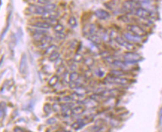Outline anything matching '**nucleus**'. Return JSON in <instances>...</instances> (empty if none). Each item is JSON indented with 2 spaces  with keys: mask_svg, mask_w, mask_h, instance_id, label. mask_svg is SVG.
Returning <instances> with one entry per match:
<instances>
[{
  "mask_svg": "<svg viewBox=\"0 0 162 132\" xmlns=\"http://www.w3.org/2000/svg\"><path fill=\"white\" fill-rule=\"evenodd\" d=\"M105 82L109 84H114V85H121V86H125V85H129L130 83V80L125 77H120L112 76L109 74L105 78Z\"/></svg>",
  "mask_w": 162,
  "mask_h": 132,
  "instance_id": "f257e3e1",
  "label": "nucleus"
},
{
  "mask_svg": "<svg viewBox=\"0 0 162 132\" xmlns=\"http://www.w3.org/2000/svg\"><path fill=\"white\" fill-rule=\"evenodd\" d=\"M124 61H125L126 62L129 63V64H136V63L139 62L143 59V57L140 54L137 53L133 52V51H129V52L125 53L123 55Z\"/></svg>",
  "mask_w": 162,
  "mask_h": 132,
  "instance_id": "f03ea898",
  "label": "nucleus"
},
{
  "mask_svg": "<svg viewBox=\"0 0 162 132\" xmlns=\"http://www.w3.org/2000/svg\"><path fill=\"white\" fill-rule=\"evenodd\" d=\"M140 7V3L134 0H126L123 4V11L128 13H134L135 10Z\"/></svg>",
  "mask_w": 162,
  "mask_h": 132,
  "instance_id": "7ed1b4c3",
  "label": "nucleus"
},
{
  "mask_svg": "<svg viewBox=\"0 0 162 132\" xmlns=\"http://www.w3.org/2000/svg\"><path fill=\"white\" fill-rule=\"evenodd\" d=\"M119 45L122 46V47H124L125 49L128 50L129 51H133L135 50V45H134V43L132 42H130L129 41L127 40V39H123V37H120V36H118L114 39Z\"/></svg>",
  "mask_w": 162,
  "mask_h": 132,
  "instance_id": "20e7f679",
  "label": "nucleus"
},
{
  "mask_svg": "<svg viewBox=\"0 0 162 132\" xmlns=\"http://www.w3.org/2000/svg\"><path fill=\"white\" fill-rule=\"evenodd\" d=\"M126 28L128 31L135 34V35L138 36V37H144L146 36V30L137 25H129Z\"/></svg>",
  "mask_w": 162,
  "mask_h": 132,
  "instance_id": "39448f33",
  "label": "nucleus"
},
{
  "mask_svg": "<svg viewBox=\"0 0 162 132\" xmlns=\"http://www.w3.org/2000/svg\"><path fill=\"white\" fill-rule=\"evenodd\" d=\"M134 13L135 14V16L139 17L141 20H148L152 16L151 11L146 9V8H141V7L138 8L137 9H136L135 11L134 12Z\"/></svg>",
  "mask_w": 162,
  "mask_h": 132,
  "instance_id": "423d86ee",
  "label": "nucleus"
},
{
  "mask_svg": "<svg viewBox=\"0 0 162 132\" xmlns=\"http://www.w3.org/2000/svg\"><path fill=\"white\" fill-rule=\"evenodd\" d=\"M123 37L130 42H132L134 44L140 43V42H141V41H142V37H138V36L135 35V34L131 33L129 31L124 32Z\"/></svg>",
  "mask_w": 162,
  "mask_h": 132,
  "instance_id": "0eeeda50",
  "label": "nucleus"
},
{
  "mask_svg": "<svg viewBox=\"0 0 162 132\" xmlns=\"http://www.w3.org/2000/svg\"><path fill=\"white\" fill-rule=\"evenodd\" d=\"M28 11L31 13L37 15H43L46 12L44 6L36 5H30L28 7Z\"/></svg>",
  "mask_w": 162,
  "mask_h": 132,
  "instance_id": "6e6552de",
  "label": "nucleus"
},
{
  "mask_svg": "<svg viewBox=\"0 0 162 132\" xmlns=\"http://www.w3.org/2000/svg\"><path fill=\"white\" fill-rule=\"evenodd\" d=\"M59 12L52 11L46 12L43 15H41V19L45 21H55L59 16Z\"/></svg>",
  "mask_w": 162,
  "mask_h": 132,
  "instance_id": "1a4fd4ad",
  "label": "nucleus"
},
{
  "mask_svg": "<svg viewBox=\"0 0 162 132\" xmlns=\"http://www.w3.org/2000/svg\"><path fill=\"white\" fill-rule=\"evenodd\" d=\"M111 65H113L115 68H118V69L123 70V71H128L129 69V65H132V64H129V63L126 62L125 61L123 62L121 60H118V59H114V60L111 62Z\"/></svg>",
  "mask_w": 162,
  "mask_h": 132,
  "instance_id": "9d476101",
  "label": "nucleus"
},
{
  "mask_svg": "<svg viewBox=\"0 0 162 132\" xmlns=\"http://www.w3.org/2000/svg\"><path fill=\"white\" fill-rule=\"evenodd\" d=\"M28 69V65H27V59L25 54H23L21 58V60L20 62V67H19V71L21 74H25Z\"/></svg>",
  "mask_w": 162,
  "mask_h": 132,
  "instance_id": "9b49d317",
  "label": "nucleus"
},
{
  "mask_svg": "<svg viewBox=\"0 0 162 132\" xmlns=\"http://www.w3.org/2000/svg\"><path fill=\"white\" fill-rule=\"evenodd\" d=\"M94 15L101 20H106L109 19L110 17V13L108 11H106V10L103 9L96 10L95 12H94Z\"/></svg>",
  "mask_w": 162,
  "mask_h": 132,
  "instance_id": "f8f14e48",
  "label": "nucleus"
},
{
  "mask_svg": "<svg viewBox=\"0 0 162 132\" xmlns=\"http://www.w3.org/2000/svg\"><path fill=\"white\" fill-rule=\"evenodd\" d=\"M32 26L35 27L37 28H41V29H49L51 28V25L49 22L46 21H38L34 22V24H32Z\"/></svg>",
  "mask_w": 162,
  "mask_h": 132,
  "instance_id": "ddd939ff",
  "label": "nucleus"
},
{
  "mask_svg": "<svg viewBox=\"0 0 162 132\" xmlns=\"http://www.w3.org/2000/svg\"><path fill=\"white\" fill-rule=\"evenodd\" d=\"M105 126V121L102 119H99L98 120L96 121L95 124H94L93 129L95 131H101L104 128Z\"/></svg>",
  "mask_w": 162,
  "mask_h": 132,
  "instance_id": "4468645a",
  "label": "nucleus"
},
{
  "mask_svg": "<svg viewBox=\"0 0 162 132\" xmlns=\"http://www.w3.org/2000/svg\"><path fill=\"white\" fill-rule=\"evenodd\" d=\"M110 74L112 75V76H115V77H125L128 75L126 71H123V70L120 69H116V70H112L110 72Z\"/></svg>",
  "mask_w": 162,
  "mask_h": 132,
  "instance_id": "2eb2a0df",
  "label": "nucleus"
},
{
  "mask_svg": "<svg viewBox=\"0 0 162 132\" xmlns=\"http://www.w3.org/2000/svg\"><path fill=\"white\" fill-rule=\"evenodd\" d=\"M87 39L91 41V42H93L95 45H99L101 43V38L96 34H91L87 37Z\"/></svg>",
  "mask_w": 162,
  "mask_h": 132,
  "instance_id": "dca6fc26",
  "label": "nucleus"
},
{
  "mask_svg": "<svg viewBox=\"0 0 162 132\" xmlns=\"http://www.w3.org/2000/svg\"><path fill=\"white\" fill-rule=\"evenodd\" d=\"M84 126H85V123H84L83 121L78 120L71 125V128H73V129L75 130V131H78V130L83 128Z\"/></svg>",
  "mask_w": 162,
  "mask_h": 132,
  "instance_id": "f3484780",
  "label": "nucleus"
},
{
  "mask_svg": "<svg viewBox=\"0 0 162 132\" xmlns=\"http://www.w3.org/2000/svg\"><path fill=\"white\" fill-rule=\"evenodd\" d=\"M80 78H81L80 74L75 71H73V73L69 74V80H70V82L79 81V80H80Z\"/></svg>",
  "mask_w": 162,
  "mask_h": 132,
  "instance_id": "a211bd4d",
  "label": "nucleus"
},
{
  "mask_svg": "<svg viewBox=\"0 0 162 132\" xmlns=\"http://www.w3.org/2000/svg\"><path fill=\"white\" fill-rule=\"evenodd\" d=\"M60 56H61L60 53L58 52V51H54V52L52 53L50 55H49V60L50 62H56L57 59H59Z\"/></svg>",
  "mask_w": 162,
  "mask_h": 132,
  "instance_id": "6ab92c4d",
  "label": "nucleus"
},
{
  "mask_svg": "<svg viewBox=\"0 0 162 132\" xmlns=\"http://www.w3.org/2000/svg\"><path fill=\"white\" fill-rule=\"evenodd\" d=\"M58 81H59V77L58 75H55V76L52 77V78L49 80V85L50 87L56 86Z\"/></svg>",
  "mask_w": 162,
  "mask_h": 132,
  "instance_id": "aec40b11",
  "label": "nucleus"
},
{
  "mask_svg": "<svg viewBox=\"0 0 162 132\" xmlns=\"http://www.w3.org/2000/svg\"><path fill=\"white\" fill-rule=\"evenodd\" d=\"M68 24L69 25L73 28L77 27V25H78V22H77V20L76 19H75V17L70 16V19L68 20Z\"/></svg>",
  "mask_w": 162,
  "mask_h": 132,
  "instance_id": "412c9836",
  "label": "nucleus"
},
{
  "mask_svg": "<svg viewBox=\"0 0 162 132\" xmlns=\"http://www.w3.org/2000/svg\"><path fill=\"white\" fill-rule=\"evenodd\" d=\"M94 59L92 57H87L84 59V63L86 65L87 67L91 68V67L94 66Z\"/></svg>",
  "mask_w": 162,
  "mask_h": 132,
  "instance_id": "4be33fe9",
  "label": "nucleus"
},
{
  "mask_svg": "<svg viewBox=\"0 0 162 132\" xmlns=\"http://www.w3.org/2000/svg\"><path fill=\"white\" fill-rule=\"evenodd\" d=\"M84 111V109L82 106H77L73 109V114H76V115H79V114H83Z\"/></svg>",
  "mask_w": 162,
  "mask_h": 132,
  "instance_id": "5701e85b",
  "label": "nucleus"
},
{
  "mask_svg": "<svg viewBox=\"0 0 162 132\" xmlns=\"http://www.w3.org/2000/svg\"><path fill=\"white\" fill-rule=\"evenodd\" d=\"M44 8H45V9H46V12L52 11L56 10V5L54 4V3H49V4H47V5H45Z\"/></svg>",
  "mask_w": 162,
  "mask_h": 132,
  "instance_id": "b1692460",
  "label": "nucleus"
},
{
  "mask_svg": "<svg viewBox=\"0 0 162 132\" xmlns=\"http://www.w3.org/2000/svg\"><path fill=\"white\" fill-rule=\"evenodd\" d=\"M52 110V105H51V104L49 103H46L44 106V111L45 114H50Z\"/></svg>",
  "mask_w": 162,
  "mask_h": 132,
  "instance_id": "393cba45",
  "label": "nucleus"
},
{
  "mask_svg": "<svg viewBox=\"0 0 162 132\" xmlns=\"http://www.w3.org/2000/svg\"><path fill=\"white\" fill-rule=\"evenodd\" d=\"M84 59L83 56H82L81 54H79V53L75 54V55L73 57V61L75 62H81L84 61Z\"/></svg>",
  "mask_w": 162,
  "mask_h": 132,
  "instance_id": "a878e982",
  "label": "nucleus"
},
{
  "mask_svg": "<svg viewBox=\"0 0 162 132\" xmlns=\"http://www.w3.org/2000/svg\"><path fill=\"white\" fill-rule=\"evenodd\" d=\"M57 50V47L56 45H49V47L47 48L46 49V51H45V53H46V54H52V52H54V51H56Z\"/></svg>",
  "mask_w": 162,
  "mask_h": 132,
  "instance_id": "bb28decb",
  "label": "nucleus"
},
{
  "mask_svg": "<svg viewBox=\"0 0 162 132\" xmlns=\"http://www.w3.org/2000/svg\"><path fill=\"white\" fill-rule=\"evenodd\" d=\"M62 114H63V116H64V117H70V116H71L72 114H73V109H67L66 111H64V112H62Z\"/></svg>",
  "mask_w": 162,
  "mask_h": 132,
  "instance_id": "cd10ccee",
  "label": "nucleus"
},
{
  "mask_svg": "<svg viewBox=\"0 0 162 132\" xmlns=\"http://www.w3.org/2000/svg\"><path fill=\"white\" fill-rule=\"evenodd\" d=\"M54 30L56 32H63L64 30V27L61 24H57L54 27Z\"/></svg>",
  "mask_w": 162,
  "mask_h": 132,
  "instance_id": "c85d7f7f",
  "label": "nucleus"
},
{
  "mask_svg": "<svg viewBox=\"0 0 162 132\" xmlns=\"http://www.w3.org/2000/svg\"><path fill=\"white\" fill-rule=\"evenodd\" d=\"M84 77H85L86 79H87V80L92 78L93 77V71H91V70H87V71H85V73H84Z\"/></svg>",
  "mask_w": 162,
  "mask_h": 132,
  "instance_id": "c756f323",
  "label": "nucleus"
},
{
  "mask_svg": "<svg viewBox=\"0 0 162 132\" xmlns=\"http://www.w3.org/2000/svg\"><path fill=\"white\" fill-rule=\"evenodd\" d=\"M52 110H53V111H55V112H58V111H61V105L55 103L52 105Z\"/></svg>",
  "mask_w": 162,
  "mask_h": 132,
  "instance_id": "7c9ffc66",
  "label": "nucleus"
},
{
  "mask_svg": "<svg viewBox=\"0 0 162 132\" xmlns=\"http://www.w3.org/2000/svg\"><path fill=\"white\" fill-rule=\"evenodd\" d=\"M56 122L57 120L56 118L51 117V118H49V119L46 120V123H47L48 125H54V124H56Z\"/></svg>",
  "mask_w": 162,
  "mask_h": 132,
  "instance_id": "2f4dec72",
  "label": "nucleus"
},
{
  "mask_svg": "<svg viewBox=\"0 0 162 132\" xmlns=\"http://www.w3.org/2000/svg\"><path fill=\"white\" fill-rule=\"evenodd\" d=\"M62 65H63V60H62L61 58H59V59H57V60L56 61V65H55V67H56V68H60V67L63 66Z\"/></svg>",
  "mask_w": 162,
  "mask_h": 132,
  "instance_id": "473e14b6",
  "label": "nucleus"
},
{
  "mask_svg": "<svg viewBox=\"0 0 162 132\" xmlns=\"http://www.w3.org/2000/svg\"><path fill=\"white\" fill-rule=\"evenodd\" d=\"M56 37H57V38H58L60 39H65L66 36H65L64 34L62 33V32H56Z\"/></svg>",
  "mask_w": 162,
  "mask_h": 132,
  "instance_id": "72a5a7b5",
  "label": "nucleus"
},
{
  "mask_svg": "<svg viewBox=\"0 0 162 132\" xmlns=\"http://www.w3.org/2000/svg\"><path fill=\"white\" fill-rule=\"evenodd\" d=\"M36 2H37L38 4H40V5H47L49 4V3H50V1L49 0H35Z\"/></svg>",
  "mask_w": 162,
  "mask_h": 132,
  "instance_id": "f704fd0d",
  "label": "nucleus"
},
{
  "mask_svg": "<svg viewBox=\"0 0 162 132\" xmlns=\"http://www.w3.org/2000/svg\"><path fill=\"white\" fill-rule=\"evenodd\" d=\"M119 20H121V21H123V22H126V23H128L130 21V20L129 19V17H127L126 16H120V18H119Z\"/></svg>",
  "mask_w": 162,
  "mask_h": 132,
  "instance_id": "c9c22d12",
  "label": "nucleus"
},
{
  "mask_svg": "<svg viewBox=\"0 0 162 132\" xmlns=\"http://www.w3.org/2000/svg\"><path fill=\"white\" fill-rule=\"evenodd\" d=\"M42 91H43V92H44V93L48 94V93H51L52 91V89L48 88V87H44V88H43Z\"/></svg>",
  "mask_w": 162,
  "mask_h": 132,
  "instance_id": "e433bc0d",
  "label": "nucleus"
},
{
  "mask_svg": "<svg viewBox=\"0 0 162 132\" xmlns=\"http://www.w3.org/2000/svg\"><path fill=\"white\" fill-rule=\"evenodd\" d=\"M14 131L24 132V131H25V130H24L23 128H20V127H16V128H14Z\"/></svg>",
  "mask_w": 162,
  "mask_h": 132,
  "instance_id": "4c0bfd02",
  "label": "nucleus"
},
{
  "mask_svg": "<svg viewBox=\"0 0 162 132\" xmlns=\"http://www.w3.org/2000/svg\"><path fill=\"white\" fill-rule=\"evenodd\" d=\"M96 74H97L99 77H102L104 76V72H103L102 71H101L100 69H99L96 71Z\"/></svg>",
  "mask_w": 162,
  "mask_h": 132,
  "instance_id": "58836bf2",
  "label": "nucleus"
},
{
  "mask_svg": "<svg viewBox=\"0 0 162 132\" xmlns=\"http://www.w3.org/2000/svg\"><path fill=\"white\" fill-rule=\"evenodd\" d=\"M134 1L137 2L139 3H149L150 2L151 0H134Z\"/></svg>",
  "mask_w": 162,
  "mask_h": 132,
  "instance_id": "ea45409f",
  "label": "nucleus"
}]
</instances>
